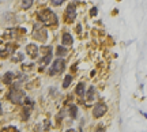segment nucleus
I'll list each match as a JSON object with an SVG mask.
<instances>
[{
  "instance_id": "f257e3e1",
  "label": "nucleus",
  "mask_w": 147,
  "mask_h": 132,
  "mask_svg": "<svg viewBox=\"0 0 147 132\" xmlns=\"http://www.w3.org/2000/svg\"><path fill=\"white\" fill-rule=\"evenodd\" d=\"M38 18H40V21L42 22V25H45V26H55L56 23H57V16L56 14L51 10H41L38 12Z\"/></svg>"
},
{
  "instance_id": "f03ea898",
  "label": "nucleus",
  "mask_w": 147,
  "mask_h": 132,
  "mask_svg": "<svg viewBox=\"0 0 147 132\" xmlns=\"http://www.w3.org/2000/svg\"><path fill=\"white\" fill-rule=\"evenodd\" d=\"M33 38H36V40H38V41H45L48 37L47 34V29L42 26V23H40V22H37V23H34V29H33Z\"/></svg>"
},
{
  "instance_id": "7ed1b4c3",
  "label": "nucleus",
  "mask_w": 147,
  "mask_h": 132,
  "mask_svg": "<svg viewBox=\"0 0 147 132\" xmlns=\"http://www.w3.org/2000/svg\"><path fill=\"white\" fill-rule=\"evenodd\" d=\"M8 98L12 104H22L23 102V98H25V93L22 91V90L16 89V87H12L10 91V94H8Z\"/></svg>"
},
{
  "instance_id": "20e7f679",
  "label": "nucleus",
  "mask_w": 147,
  "mask_h": 132,
  "mask_svg": "<svg viewBox=\"0 0 147 132\" xmlns=\"http://www.w3.org/2000/svg\"><path fill=\"white\" fill-rule=\"evenodd\" d=\"M64 67H65V64H64L63 59H57V60H55V61H53L52 68H51V71H49V75L60 74V72L64 69Z\"/></svg>"
},
{
  "instance_id": "39448f33",
  "label": "nucleus",
  "mask_w": 147,
  "mask_h": 132,
  "mask_svg": "<svg viewBox=\"0 0 147 132\" xmlns=\"http://www.w3.org/2000/svg\"><path fill=\"white\" fill-rule=\"evenodd\" d=\"M106 110H108L106 105L105 104H102V102H100V104H97V105L94 106V109H93V114H94V117H101V116H104V114H105Z\"/></svg>"
},
{
  "instance_id": "423d86ee",
  "label": "nucleus",
  "mask_w": 147,
  "mask_h": 132,
  "mask_svg": "<svg viewBox=\"0 0 147 132\" xmlns=\"http://www.w3.org/2000/svg\"><path fill=\"white\" fill-rule=\"evenodd\" d=\"M67 21L68 22H74L75 21V16H76V11H75V5L74 4H69L67 7Z\"/></svg>"
},
{
  "instance_id": "0eeeda50",
  "label": "nucleus",
  "mask_w": 147,
  "mask_h": 132,
  "mask_svg": "<svg viewBox=\"0 0 147 132\" xmlns=\"http://www.w3.org/2000/svg\"><path fill=\"white\" fill-rule=\"evenodd\" d=\"M26 52H27V55H29L32 59H36L37 56H38V48H37L34 44H32V45H27V46H26Z\"/></svg>"
},
{
  "instance_id": "6e6552de",
  "label": "nucleus",
  "mask_w": 147,
  "mask_h": 132,
  "mask_svg": "<svg viewBox=\"0 0 147 132\" xmlns=\"http://www.w3.org/2000/svg\"><path fill=\"white\" fill-rule=\"evenodd\" d=\"M63 44L64 45H72V42H74V40H72V36L69 34V33H64L63 34Z\"/></svg>"
},
{
  "instance_id": "1a4fd4ad",
  "label": "nucleus",
  "mask_w": 147,
  "mask_h": 132,
  "mask_svg": "<svg viewBox=\"0 0 147 132\" xmlns=\"http://www.w3.org/2000/svg\"><path fill=\"white\" fill-rule=\"evenodd\" d=\"M51 61V55H48V56H44V59L41 60V67H40V71H44V68H45V65H47L48 63Z\"/></svg>"
},
{
  "instance_id": "9d476101",
  "label": "nucleus",
  "mask_w": 147,
  "mask_h": 132,
  "mask_svg": "<svg viewBox=\"0 0 147 132\" xmlns=\"http://www.w3.org/2000/svg\"><path fill=\"white\" fill-rule=\"evenodd\" d=\"M12 79H14V74H12V72H7V74L4 75V78H3V82H4L5 85H8V83L12 82Z\"/></svg>"
},
{
  "instance_id": "9b49d317",
  "label": "nucleus",
  "mask_w": 147,
  "mask_h": 132,
  "mask_svg": "<svg viewBox=\"0 0 147 132\" xmlns=\"http://www.w3.org/2000/svg\"><path fill=\"white\" fill-rule=\"evenodd\" d=\"M33 1L34 0H21V5H22V8L23 10H27V8H30L33 4Z\"/></svg>"
},
{
  "instance_id": "f8f14e48",
  "label": "nucleus",
  "mask_w": 147,
  "mask_h": 132,
  "mask_svg": "<svg viewBox=\"0 0 147 132\" xmlns=\"http://www.w3.org/2000/svg\"><path fill=\"white\" fill-rule=\"evenodd\" d=\"M94 94H95V89H94V87H90L89 91H87V94H86V97H87V100H89V101L94 100Z\"/></svg>"
},
{
  "instance_id": "ddd939ff",
  "label": "nucleus",
  "mask_w": 147,
  "mask_h": 132,
  "mask_svg": "<svg viewBox=\"0 0 147 132\" xmlns=\"http://www.w3.org/2000/svg\"><path fill=\"white\" fill-rule=\"evenodd\" d=\"M76 94L80 95V97L84 94V85L83 83H79V85L76 86Z\"/></svg>"
},
{
  "instance_id": "4468645a",
  "label": "nucleus",
  "mask_w": 147,
  "mask_h": 132,
  "mask_svg": "<svg viewBox=\"0 0 147 132\" xmlns=\"http://www.w3.org/2000/svg\"><path fill=\"white\" fill-rule=\"evenodd\" d=\"M56 53H57V56H64V55L67 53V49H65L63 45H60V46H57V49H56Z\"/></svg>"
},
{
  "instance_id": "2eb2a0df",
  "label": "nucleus",
  "mask_w": 147,
  "mask_h": 132,
  "mask_svg": "<svg viewBox=\"0 0 147 132\" xmlns=\"http://www.w3.org/2000/svg\"><path fill=\"white\" fill-rule=\"evenodd\" d=\"M71 82H72V76H71V75H67V76H65V79H64V82H63V87H64V89H67Z\"/></svg>"
},
{
  "instance_id": "dca6fc26",
  "label": "nucleus",
  "mask_w": 147,
  "mask_h": 132,
  "mask_svg": "<svg viewBox=\"0 0 147 132\" xmlns=\"http://www.w3.org/2000/svg\"><path fill=\"white\" fill-rule=\"evenodd\" d=\"M41 52H42V56H48V55H51V52H52V48L51 46H42Z\"/></svg>"
},
{
  "instance_id": "f3484780",
  "label": "nucleus",
  "mask_w": 147,
  "mask_h": 132,
  "mask_svg": "<svg viewBox=\"0 0 147 132\" xmlns=\"http://www.w3.org/2000/svg\"><path fill=\"white\" fill-rule=\"evenodd\" d=\"M76 114H78V108L76 106H69V116L71 117H76Z\"/></svg>"
},
{
  "instance_id": "a211bd4d",
  "label": "nucleus",
  "mask_w": 147,
  "mask_h": 132,
  "mask_svg": "<svg viewBox=\"0 0 147 132\" xmlns=\"http://www.w3.org/2000/svg\"><path fill=\"white\" fill-rule=\"evenodd\" d=\"M1 132H18V129L14 127H7V128H3Z\"/></svg>"
},
{
  "instance_id": "6ab92c4d",
  "label": "nucleus",
  "mask_w": 147,
  "mask_h": 132,
  "mask_svg": "<svg viewBox=\"0 0 147 132\" xmlns=\"http://www.w3.org/2000/svg\"><path fill=\"white\" fill-rule=\"evenodd\" d=\"M51 1H52L53 5H60V4H61V3L64 1V0H51Z\"/></svg>"
},
{
  "instance_id": "aec40b11",
  "label": "nucleus",
  "mask_w": 147,
  "mask_h": 132,
  "mask_svg": "<svg viewBox=\"0 0 147 132\" xmlns=\"http://www.w3.org/2000/svg\"><path fill=\"white\" fill-rule=\"evenodd\" d=\"M97 12H98L97 7H93V8H91V16H95L97 15Z\"/></svg>"
},
{
  "instance_id": "412c9836",
  "label": "nucleus",
  "mask_w": 147,
  "mask_h": 132,
  "mask_svg": "<svg viewBox=\"0 0 147 132\" xmlns=\"http://www.w3.org/2000/svg\"><path fill=\"white\" fill-rule=\"evenodd\" d=\"M65 132H76L75 129H68V131H65Z\"/></svg>"
},
{
  "instance_id": "4be33fe9",
  "label": "nucleus",
  "mask_w": 147,
  "mask_h": 132,
  "mask_svg": "<svg viewBox=\"0 0 147 132\" xmlns=\"http://www.w3.org/2000/svg\"><path fill=\"white\" fill-rule=\"evenodd\" d=\"M97 132H105L104 129H97Z\"/></svg>"
},
{
  "instance_id": "5701e85b",
  "label": "nucleus",
  "mask_w": 147,
  "mask_h": 132,
  "mask_svg": "<svg viewBox=\"0 0 147 132\" xmlns=\"http://www.w3.org/2000/svg\"><path fill=\"white\" fill-rule=\"evenodd\" d=\"M1 113H3V110H1V105H0V116H1Z\"/></svg>"
}]
</instances>
